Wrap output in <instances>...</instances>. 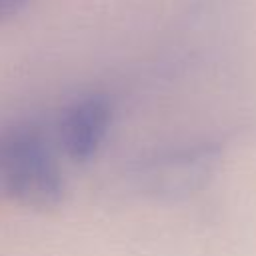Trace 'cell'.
I'll return each instance as SVG.
<instances>
[{
	"label": "cell",
	"mask_w": 256,
	"mask_h": 256,
	"mask_svg": "<svg viewBox=\"0 0 256 256\" xmlns=\"http://www.w3.org/2000/svg\"><path fill=\"white\" fill-rule=\"evenodd\" d=\"M62 196V172L46 136L32 126L0 132V202L48 210Z\"/></svg>",
	"instance_id": "obj_1"
},
{
	"label": "cell",
	"mask_w": 256,
	"mask_h": 256,
	"mask_svg": "<svg viewBox=\"0 0 256 256\" xmlns=\"http://www.w3.org/2000/svg\"><path fill=\"white\" fill-rule=\"evenodd\" d=\"M112 122V106L104 96H84L72 102L60 116L56 140L74 162L90 160L104 142Z\"/></svg>",
	"instance_id": "obj_2"
},
{
	"label": "cell",
	"mask_w": 256,
	"mask_h": 256,
	"mask_svg": "<svg viewBox=\"0 0 256 256\" xmlns=\"http://www.w3.org/2000/svg\"><path fill=\"white\" fill-rule=\"evenodd\" d=\"M218 152L214 146H194L164 154L142 166V184L152 194H184L210 178Z\"/></svg>",
	"instance_id": "obj_3"
},
{
	"label": "cell",
	"mask_w": 256,
	"mask_h": 256,
	"mask_svg": "<svg viewBox=\"0 0 256 256\" xmlns=\"http://www.w3.org/2000/svg\"><path fill=\"white\" fill-rule=\"evenodd\" d=\"M28 0H0V22H4L6 18L14 16Z\"/></svg>",
	"instance_id": "obj_4"
}]
</instances>
